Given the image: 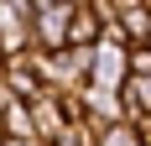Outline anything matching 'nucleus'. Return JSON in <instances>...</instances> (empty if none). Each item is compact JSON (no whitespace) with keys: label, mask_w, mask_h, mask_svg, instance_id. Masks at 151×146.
Instances as JSON below:
<instances>
[{"label":"nucleus","mask_w":151,"mask_h":146,"mask_svg":"<svg viewBox=\"0 0 151 146\" xmlns=\"http://www.w3.org/2000/svg\"><path fill=\"white\" fill-rule=\"evenodd\" d=\"M130 78V47L120 42H99L94 47V73H89V89H104V94H120V84Z\"/></svg>","instance_id":"nucleus-1"},{"label":"nucleus","mask_w":151,"mask_h":146,"mask_svg":"<svg viewBox=\"0 0 151 146\" xmlns=\"http://www.w3.org/2000/svg\"><path fill=\"white\" fill-rule=\"evenodd\" d=\"M68 31H73V5H52V11L31 16V47L47 52V58L68 47Z\"/></svg>","instance_id":"nucleus-2"},{"label":"nucleus","mask_w":151,"mask_h":146,"mask_svg":"<svg viewBox=\"0 0 151 146\" xmlns=\"http://www.w3.org/2000/svg\"><path fill=\"white\" fill-rule=\"evenodd\" d=\"M0 84L11 89L21 104L37 99V94H42V78H37V47H31L26 58H5V63H0Z\"/></svg>","instance_id":"nucleus-3"},{"label":"nucleus","mask_w":151,"mask_h":146,"mask_svg":"<svg viewBox=\"0 0 151 146\" xmlns=\"http://www.w3.org/2000/svg\"><path fill=\"white\" fill-rule=\"evenodd\" d=\"M120 120H130V125L151 120V84L146 78H125L120 84Z\"/></svg>","instance_id":"nucleus-4"},{"label":"nucleus","mask_w":151,"mask_h":146,"mask_svg":"<svg viewBox=\"0 0 151 146\" xmlns=\"http://www.w3.org/2000/svg\"><path fill=\"white\" fill-rule=\"evenodd\" d=\"M104 42V21L89 11V5H73V31H68V47H99Z\"/></svg>","instance_id":"nucleus-5"},{"label":"nucleus","mask_w":151,"mask_h":146,"mask_svg":"<svg viewBox=\"0 0 151 146\" xmlns=\"http://www.w3.org/2000/svg\"><path fill=\"white\" fill-rule=\"evenodd\" d=\"M26 52H31V26L5 21V26H0V63L5 58H26Z\"/></svg>","instance_id":"nucleus-6"},{"label":"nucleus","mask_w":151,"mask_h":146,"mask_svg":"<svg viewBox=\"0 0 151 146\" xmlns=\"http://www.w3.org/2000/svg\"><path fill=\"white\" fill-rule=\"evenodd\" d=\"M94 146H141V125H130V120H115L109 131H99V141Z\"/></svg>","instance_id":"nucleus-7"},{"label":"nucleus","mask_w":151,"mask_h":146,"mask_svg":"<svg viewBox=\"0 0 151 146\" xmlns=\"http://www.w3.org/2000/svg\"><path fill=\"white\" fill-rule=\"evenodd\" d=\"M130 78L151 84V47H130Z\"/></svg>","instance_id":"nucleus-8"},{"label":"nucleus","mask_w":151,"mask_h":146,"mask_svg":"<svg viewBox=\"0 0 151 146\" xmlns=\"http://www.w3.org/2000/svg\"><path fill=\"white\" fill-rule=\"evenodd\" d=\"M31 11H52V5H68V0H26Z\"/></svg>","instance_id":"nucleus-9"},{"label":"nucleus","mask_w":151,"mask_h":146,"mask_svg":"<svg viewBox=\"0 0 151 146\" xmlns=\"http://www.w3.org/2000/svg\"><path fill=\"white\" fill-rule=\"evenodd\" d=\"M141 146H151V120H146V125H141Z\"/></svg>","instance_id":"nucleus-10"},{"label":"nucleus","mask_w":151,"mask_h":146,"mask_svg":"<svg viewBox=\"0 0 151 146\" xmlns=\"http://www.w3.org/2000/svg\"><path fill=\"white\" fill-rule=\"evenodd\" d=\"M141 47H151V21H146V42H141Z\"/></svg>","instance_id":"nucleus-11"},{"label":"nucleus","mask_w":151,"mask_h":146,"mask_svg":"<svg viewBox=\"0 0 151 146\" xmlns=\"http://www.w3.org/2000/svg\"><path fill=\"white\" fill-rule=\"evenodd\" d=\"M68 5H89V0H68Z\"/></svg>","instance_id":"nucleus-12"}]
</instances>
